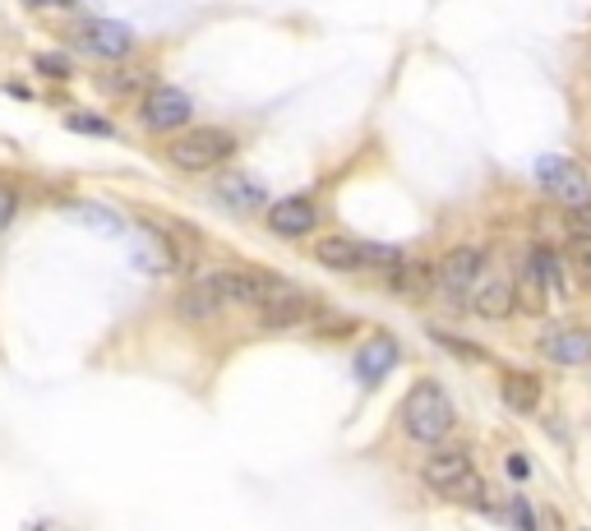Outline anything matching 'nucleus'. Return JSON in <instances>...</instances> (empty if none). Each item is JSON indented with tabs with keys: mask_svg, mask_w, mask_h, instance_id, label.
Listing matches in <instances>:
<instances>
[{
	"mask_svg": "<svg viewBox=\"0 0 591 531\" xmlns=\"http://www.w3.org/2000/svg\"><path fill=\"white\" fill-rule=\"evenodd\" d=\"M435 338L448 347V356H458V361H481V351L471 347V342H462V338H448V333H435Z\"/></svg>",
	"mask_w": 591,
	"mask_h": 531,
	"instance_id": "nucleus-24",
	"label": "nucleus"
},
{
	"mask_svg": "<svg viewBox=\"0 0 591 531\" xmlns=\"http://www.w3.org/2000/svg\"><path fill=\"white\" fill-rule=\"evenodd\" d=\"M14 213H19V190H14V185H0V231H10Z\"/></svg>",
	"mask_w": 591,
	"mask_h": 531,
	"instance_id": "nucleus-23",
	"label": "nucleus"
},
{
	"mask_svg": "<svg viewBox=\"0 0 591 531\" xmlns=\"http://www.w3.org/2000/svg\"><path fill=\"white\" fill-rule=\"evenodd\" d=\"M578 218H582V227H591V204H587V208H578Z\"/></svg>",
	"mask_w": 591,
	"mask_h": 531,
	"instance_id": "nucleus-27",
	"label": "nucleus"
},
{
	"mask_svg": "<svg viewBox=\"0 0 591 531\" xmlns=\"http://www.w3.org/2000/svg\"><path fill=\"white\" fill-rule=\"evenodd\" d=\"M70 218L88 222V227H102L107 236H121V218L107 213V208H88V204H70Z\"/></svg>",
	"mask_w": 591,
	"mask_h": 531,
	"instance_id": "nucleus-19",
	"label": "nucleus"
},
{
	"mask_svg": "<svg viewBox=\"0 0 591 531\" xmlns=\"http://www.w3.org/2000/svg\"><path fill=\"white\" fill-rule=\"evenodd\" d=\"M218 199L227 208H236V213H254V208L264 204L268 194L259 190L254 181H245V176H222V181H218Z\"/></svg>",
	"mask_w": 591,
	"mask_h": 531,
	"instance_id": "nucleus-17",
	"label": "nucleus"
},
{
	"mask_svg": "<svg viewBox=\"0 0 591 531\" xmlns=\"http://www.w3.org/2000/svg\"><path fill=\"white\" fill-rule=\"evenodd\" d=\"M144 125L148 130H176V125H185L190 121V97L181 93V88H148V97H144Z\"/></svg>",
	"mask_w": 591,
	"mask_h": 531,
	"instance_id": "nucleus-10",
	"label": "nucleus"
},
{
	"mask_svg": "<svg viewBox=\"0 0 591 531\" xmlns=\"http://www.w3.org/2000/svg\"><path fill=\"white\" fill-rule=\"evenodd\" d=\"M430 282H435V268H430V264H411V268H402V273H398V287L402 291H425Z\"/></svg>",
	"mask_w": 591,
	"mask_h": 531,
	"instance_id": "nucleus-21",
	"label": "nucleus"
},
{
	"mask_svg": "<svg viewBox=\"0 0 591 531\" xmlns=\"http://www.w3.org/2000/svg\"><path fill=\"white\" fill-rule=\"evenodd\" d=\"M314 314H319V301H314L310 291L287 287L278 301L264 305V328H296V324H305V319H314Z\"/></svg>",
	"mask_w": 591,
	"mask_h": 531,
	"instance_id": "nucleus-11",
	"label": "nucleus"
},
{
	"mask_svg": "<svg viewBox=\"0 0 591 531\" xmlns=\"http://www.w3.org/2000/svg\"><path fill=\"white\" fill-rule=\"evenodd\" d=\"M453 425H458L453 398H448L435 379H421V384L407 393V402H402V430H407L416 444H439V439L453 435Z\"/></svg>",
	"mask_w": 591,
	"mask_h": 531,
	"instance_id": "nucleus-1",
	"label": "nucleus"
},
{
	"mask_svg": "<svg viewBox=\"0 0 591 531\" xmlns=\"http://www.w3.org/2000/svg\"><path fill=\"white\" fill-rule=\"evenodd\" d=\"M564 268L578 278V287H587L591 291V231H578L573 241H568V250H564Z\"/></svg>",
	"mask_w": 591,
	"mask_h": 531,
	"instance_id": "nucleus-18",
	"label": "nucleus"
},
{
	"mask_svg": "<svg viewBox=\"0 0 591 531\" xmlns=\"http://www.w3.org/2000/svg\"><path fill=\"white\" fill-rule=\"evenodd\" d=\"M176 310H181V319H190V324H204V319H213V314L227 310V305H222V296H218V287H213V278H194L190 287L181 291Z\"/></svg>",
	"mask_w": 591,
	"mask_h": 531,
	"instance_id": "nucleus-13",
	"label": "nucleus"
},
{
	"mask_svg": "<svg viewBox=\"0 0 591 531\" xmlns=\"http://www.w3.org/2000/svg\"><path fill=\"white\" fill-rule=\"evenodd\" d=\"M37 70H42V74H56V79H65V74H70V61H61V56H37Z\"/></svg>",
	"mask_w": 591,
	"mask_h": 531,
	"instance_id": "nucleus-25",
	"label": "nucleus"
},
{
	"mask_svg": "<svg viewBox=\"0 0 591 531\" xmlns=\"http://www.w3.org/2000/svg\"><path fill=\"white\" fill-rule=\"evenodd\" d=\"M536 181L550 199H559L564 208H587L591 204V176L578 167V162H568V157H541V167H536Z\"/></svg>",
	"mask_w": 591,
	"mask_h": 531,
	"instance_id": "nucleus-4",
	"label": "nucleus"
},
{
	"mask_svg": "<svg viewBox=\"0 0 591 531\" xmlns=\"http://www.w3.org/2000/svg\"><path fill=\"white\" fill-rule=\"evenodd\" d=\"M559 273H564V268L555 264V254L536 245V250L527 254V264H522V278L513 282V287H518V310L522 314H545V296H550V287L564 282Z\"/></svg>",
	"mask_w": 591,
	"mask_h": 531,
	"instance_id": "nucleus-5",
	"label": "nucleus"
},
{
	"mask_svg": "<svg viewBox=\"0 0 591 531\" xmlns=\"http://www.w3.org/2000/svg\"><path fill=\"white\" fill-rule=\"evenodd\" d=\"M65 125H70L74 134H97V139H111V134H116L107 121H102V116H84V111H74Z\"/></svg>",
	"mask_w": 591,
	"mask_h": 531,
	"instance_id": "nucleus-22",
	"label": "nucleus"
},
{
	"mask_svg": "<svg viewBox=\"0 0 591 531\" xmlns=\"http://www.w3.org/2000/svg\"><path fill=\"white\" fill-rule=\"evenodd\" d=\"M421 471H425V485L444 495L448 485L462 481V476H467V471H476V467H471V453H467V448H439V453H430V458H425Z\"/></svg>",
	"mask_w": 591,
	"mask_h": 531,
	"instance_id": "nucleus-12",
	"label": "nucleus"
},
{
	"mask_svg": "<svg viewBox=\"0 0 591 531\" xmlns=\"http://www.w3.org/2000/svg\"><path fill=\"white\" fill-rule=\"evenodd\" d=\"M508 471H513V476H518V481H522V476H527V458H522V453H513V458H508Z\"/></svg>",
	"mask_w": 591,
	"mask_h": 531,
	"instance_id": "nucleus-26",
	"label": "nucleus"
},
{
	"mask_svg": "<svg viewBox=\"0 0 591 531\" xmlns=\"http://www.w3.org/2000/svg\"><path fill=\"white\" fill-rule=\"evenodd\" d=\"M481 268H485V254L476 250V245H458V250H448L444 259H439L435 282L448 301H467L476 278H481Z\"/></svg>",
	"mask_w": 591,
	"mask_h": 531,
	"instance_id": "nucleus-7",
	"label": "nucleus"
},
{
	"mask_svg": "<svg viewBox=\"0 0 591 531\" xmlns=\"http://www.w3.org/2000/svg\"><path fill=\"white\" fill-rule=\"evenodd\" d=\"M70 47L84 51L88 61H130L134 33L116 19H84L70 28Z\"/></svg>",
	"mask_w": 591,
	"mask_h": 531,
	"instance_id": "nucleus-2",
	"label": "nucleus"
},
{
	"mask_svg": "<svg viewBox=\"0 0 591 531\" xmlns=\"http://www.w3.org/2000/svg\"><path fill=\"white\" fill-rule=\"evenodd\" d=\"M314 259L324 268L351 273V268H365V245H356L351 236H324V241L314 245Z\"/></svg>",
	"mask_w": 591,
	"mask_h": 531,
	"instance_id": "nucleus-15",
	"label": "nucleus"
},
{
	"mask_svg": "<svg viewBox=\"0 0 591 531\" xmlns=\"http://www.w3.org/2000/svg\"><path fill=\"white\" fill-rule=\"evenodd\" d=\"M393 365H398V342L393 338H370L356 351V375H361L365 384H379Z\"/></svg>",
	"mask_w": 591,
	"mask_h": 531,
	"instance_id": "nucleus-14",
	"label": "nucleus"
},
{
	"mask_svg": "<svg viewBox=\"0 0 591 531\" xmlns=\"http://www.w3.org/2000/svg\"><path fill=\"white\" fill-rule=\"evenodd\" d=\"M467 305L476 319H508V314L518 310V287H513V278H504V273L481 268V278L471 287Z\"/></svg>",
	"mask_w": 591,
	"mask_h": 531,
	"instance_id": "nucleus-8",
	"label": "nucleus"
},
{
	"mask_svg": "<svg viewBox=\"0 0 591 531\" xmlns=\"http://www.w3.org/2000/svg\"><path fill=\"white\" fill-rule=\"evenodd\" d=\"M314 222H319V208H314L310 194H287V199H278V204L268 208V227L278 231V236H287V241L310 236Z\"/></svg>",
	"mask_w": 591,
	"mask_h": 531,
	"instance_id": "nucleus-9",
	"label": "nucleus"
},
{
	"mask_svg": "<svg viewBox=\"0 0 591 531\" xmlns=\"http://www.w3.org/2000/svg\"><path fill=\"white\" fill-rule=\"evenodd\" d=\"M499 393H504V402L513 411H536L541 407V384L531 375H522V370H508L504 379H499Z\"/></svg>",
	"mask_w": 591,
	"mask_h": 531,
	"instance_id": "nucleus-16",
	"label": "nucleus"
},
{
	"mask_svg": "<svg viewBox=\"0 0 591 531\" xmlns=\"http://www.w3.org/2000/svg\"><path fill=\"white\" fill-rule=\"evenodd\" d=\"M536 351H541L550 365H564V370H578V365H591V328L582 324H555L536 338Z\"/></svg>",
	"mask_w": 591,
	"mask_h": 531,
	"instance_id": "nucleus-6",
	"label": "nucleus"
},
{
	"mask_svg": "<svg viewBox=\"0 0 591 531\" xmlns=\"http://www.w3.org/2000/svg\"><path fill=\"white\" fill-rule=\"evenodd\" d=\"M231 153H236V139L227 130H190L167 148L171 167H181V171H213Z\"/></svg>",
	"mask_w": 591,
	"mask_h": 531,
	"instance_id": "nucleus-3",
	"label": "nucleus"
},
{
	"mask_svg": "<svg viewBox=\"0 0 591 531\" xmlns=\"http://www.w3.org/2000/svg\"><path fill=\"white\" fill-rule=\"evenodd\" d=\"M444 495L453 499V504H481L485 485H481V476H476V471H467V476H462V481H453V485H448Z\"/></svg>",
	"mask_w": 591,
	"mask_h": 531,
	"instance_id": "nucleus-20",
	"label": "nucleus"
}]
</instances>
